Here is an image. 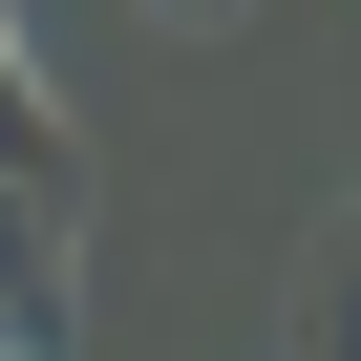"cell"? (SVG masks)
Segmentation results:
<instances>
[{
  "label": "cell",
  "instance_id": "1",
  "mask_svg": "<svg viewBox=\"0 0 361 361\" xmlns=\"http://www.w3.org/2000/svg\"><path fill=\"white\" fill-rule=\"evenodd\" d=\"M319 361H361V298H319Z\"/></svg>",
  "mask_w": 361,
  "mask_h": 361
},
{
  "label": "cell",
  "instance_id": "2",
  "mask_svg": "<svg viewBox=\"0 0 361 361\" xmlns=\"http://www.w3.org/2000/svg\"><path fill=\"white\" fill-rule=\"evenodd\" d=\"M22 106H43V85H22V43H0V128H22Z\"/></svg>",
  "mask_w": 361,
  "mask_h": 361
},
{
  "label": "cell",
  "instance_id": "3",
  "mask_svg": "<svg viewBox=\"0 0 361 361\" xmlns=\"http://www.w3.org/2000/svg\"><path fill=\"white\" fill-rule=\"evenodd\" d=\"M340 298H361V255H340Z\"/></svg>",
  "mask_w": 361,
  "mask_h": 361
}]
</instances>
